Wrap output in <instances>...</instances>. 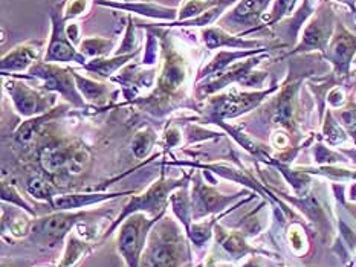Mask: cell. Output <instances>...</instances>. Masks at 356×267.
Masks as SVG:
<instances>
[{
    "instance_id": "cell-16",
    "label": "cell",
    "mask_w": 356,
    "mask_h": 267,
    "mask_svg": "<svg viewBox=\"0 0 356 267\" xmlns=\"http://www.w3.org/2000/svg\"><path fill=\"white\" fill-rule=\"evenodd\" d=\"M74 78L76 83V87H79L80 94L88 99V101L94 104H103L107 101V95H109V89H107L106 84L97 83L94 80H89L86 76H81L79 72H75L72 69Z\"/></svg>"
},
{
    "instance_id": "cell-3",
    "label": "cell",
    "mask_w": 356,
    "mask_h": 267,
    "mask_svg": "<svg viewBox=\"0 0 356 267\" xmlns=\"http://www.w3.org/2000/svg\"><path fill=\"white\" fill-rule=\"evenodd\" d=\"M5 89L11 101L23 118H34L38 114L48 113L56 104V95L43 94V92L29 87L28 84L19 80H10L5 83Z\"/></svg>"
},
{
    "instance_id": "cell-1",
    "label": "cell",
    "mask_w": 356,
    "mask_h": 267,
    "mask_svg": "<svg viewBox=\"0 0 356 267\" xmlns=\"http://www.w3.org/2000/svg\"><path fill=\"white\" fill-rule=\"evenodd\" d=\"M152 29L162 44V53H164V63H162L161 74L158 76V90L149 99H168L181 89L185 78H187V63L179 52L175 51L172 43L168 42V34L161 28Z\"/></svg>"
},
{
    "instance_id": "cell-23",
    "label": "cell",
    "mask_w": 356,
    "mask_h": 267,
    "mask_svg": "<svg viewBox=\"0 0 356 267\" xmlns=\"http://www.w3.org/2000/svg\"><path fill=\"white\" fill-rule=\"evenodd\" d=\"M136 42H138V37L135 33V25H134V20L130 19L126 35H124L120 48L117 51H113V55H129V53H131V51L136 49Z\"/></svg>"
},
{
    "instance_id": "cell-29",
    "label": "cell",
    "mask_w": 356,
    "mask_h": 267,
    "mask_svg": "<svg viewBox=\"0 0 356 267\" xmlns=\"http://www.w3.org/2000/svg\"><path fill=\"white\" fill-rule=\"evenodd\" d=\"M181 141V135L177 130H170V132H167V145L168 147H175V145L179 144Z\"/></svg>"
},
{
    "instance_id": "cell-28",
    "label": "cell",
    "mask_w": 356,
    "mask_h": 267,
    "mask_svg": "<svg viewBox=\"0 0 356 267\" xmlns=\"http://www.w3.org/2000/svg\"><path fill=\"white\" fill-rule=\"evenodd\" d=\"M66 34L74 44H79L80 42V26L76 23H71V25L66 26Z\"/></svg>"
},
{
    "instance_id": "cell-21",
    "label": "cell",
    "mask_w": 356,
    "mask_h": 267,
    "mask_svg": "<svg viewBox=\"0 0 356 267\" xmlns=\"http://www.w3.org/2000/svg\"><path fill=\"white\" fill-rule=\"evenodd\" d=\"M222 0H185L184 6L179 10V23L187 21L210 10V8L220 3Z\"/></svg>"
},
{
    "instance_id": "cell-8",
    "label": "cell",
    "mask_w": 356,
    "mask_h": 267,
    "mask_svg": "<svg viewBox=\"0 0 356 267\" xmlns=\"http://www.w3.org/2000/svg\"><path fill=\"white\" fill-rule=\"evenodd\" d=\"M179 185H181V182H175V180H161L158 183H154V185L149 191H147L143 197H135L134 200L127 205V208L124 209V212L121 214V217L118 220L122 221L124 217L129 216V214L134 211L144 209V211L156 212V209H159L161 206H164L165 197L170 191Z\"/></svg>"
},
{
    "instance_id": "cell-6",
    "label": "cell",
    "mask_w": 356,
    "mask_h": 267,
    "mask_svg": "<svg viewBox=\"0 0 356 267\" xmlns=\"http://www.w3.org/2000/svg\"><path fill=\"white\" fill-rule=\"evenodd\" d=\"M259 101L257 95H240L231 92L228 95H218L208 101L207 118L211 122H220L225 118H234L237 114L250 110Z\"/></svg>"
},
{
    "instance_id": "cell-30",
    "label": "cell",
    "mask_w": 356,
    "mask_h": 267,
    "mask_svg": "<svg viewBox=\"0 0 356 267\" xmlns=\"http://www.w3.org/2000/svg\"><path fill=\"white\" fill-rule=\"evenodd\" d=\"M124 2H150V0H124Z\"/></svg>"
},
{
    "instance_id": "cell-9",
    "label": "cell",
    "mask_w": 356,
    "mask_h": 267,
    "mask_svg": "<svg viewBox=\"0 0 356 267\" xmlns=\"http://www.w3.org/2000/svg\"><path fill=\"white\" fill-rule=\"evenodd\" d=\"M42 43H26L17 46V48L13 49L10 53L2 58V63H0V69H2L3 75L6 72L14 74V72H28L31 66H33L35 61H38V57L42 53Z\"/></svg>"
},
{
    "instance_id": "cell-14",
    "label": "cell",
    "mask_w": 356,
    "mask_h": 267,
    "mask_svg": "<svg viewBox=\"0 0 356 267\" xmlns=\"http://www.w3.org/2000/svg\"><path fill=\"white\" fill-rule=\"evenodd\" d=\"M202 37L207 49L210 51L220 49L223 46H227V48H248V46H254V43L243 42L237 37L227 34L225 31H222L220 28H207Z\"/></svg>"
},
{
    "instance_id": "cell-13",
    "label": "cell",
    "mask_w": 356,
    "mask_h": 267,
    "mask_svg": "<svg viewBox=\"0 0 356 267\" xmlns=\"http://www.w3.org/2000/svg\"><path fill=\"white\" fill-rule=\"evenodd\" d=\"M193 200H195V208L193 209H195L196 217H199L205 216L208 212L219 211L222 208V205L227 202V198H223L219 193H216L214 189L202 185V183H197Z\"/></svg>"
},
{
    "instance_id": "cell-4",
    "label": "cell",
    "mask_w": 356,
    "mask_h": 267,
    "mask_svg": "<svg viewBox=\"0 0 356 267\" xmlns=\"http://www.w3.org/2000/svg\"><path fill=\"white\" fill-rule=\"evenodd\" d=\"M51 20H52V34L48 48H46L44 61L46 63H71L75 61L81 66L88 63L86 57L83 53L76 52L74 48V43L69 40L66 34V25L65 17L57 11H51Z\"/></svg>"
},
{
    "instance_id": "cell-7",
    "label": "cell",
    "mask_w": 356,
    "mask_h": 267,
    "mask_svg": "<svg viewBox=\"0 0 356 267\" xmlns=\"http://www.w3.org/2000/svg\"><path fill=\"white\" fill-rule=\"evenodd\" d=\"M71 148V144H46L38 151V162L52 178L63 179L67 173Z\"/></svg>"
},
{
    "instance_id": "cell-26",
    "label": "cell",
    "mask_w": 356,
    "mask_h": 267,
    "mask_svg": "<svg viewBox=\"0 0 356 267\" xmlns=\"http://www.w3.org/2000/svg\"><path fill=\"white\" fill-rule=\"evenodd\" d=\"M210 231H211V225H196L191 227V240L195 241L196 244H202L205 240H208L210 236Z\"/></svg>"
},
{
    "instance_id": "cell-15",
    "label": "cell",
    "mask_w": 356,
    "mask_h": 267,
    "mask_svg": "<svg viewBox=\"0 0 356 267\" xmlns=\"http://www.w3.org/2000/svg\"><path fill=\"white\" fill-rule=\"evenodd\" d=\"M135 53H129V55H115L113 58H104V57L94 58L83 67L89 72H94L99 76H103V78H111V76L117 72L120 67L126 66L129 61L134 58Z\"/></svg>"
},
{
    "instance_id": "cell-2",
    "label": "cell",
    "mask_w": 356,
    "mask_h": 267,
    "mask_svg": "<svg viewBox=\"0 0 356 267\" xmlns=\"http://www.w3.org/2000/svg\"><path fill=\"white\" fill-rule=\"evenodd\" d=\"M31 78H38L43 81V89L49 92H58V94L67 99L75 107H84V99L74 78L72 69L61 67L46 61H35L28 71Z\"/></svg>"
},
{
    "instance_id": "cell-19",
    "label": "cell",
    "mask_w": 356,
    "mask_h": 267,
    "mask_svg": "<svg viewBox=\"0 0 356 267\" xmlns=\"http://www.w3.org/2000/svg\"><path fill=\"white\" fill-rule=\"evenodd\" d=\"M234 0H222L220 3H218L216 6H213V8H210V10L208 11H205L204 14H200L199 17H195V19H191V20H187V21H177L176 25L177 26H205V28H210L213 23H216L218 21L219 19H220V15H222V12L225 11V8L228 6V5H231L233 3Z\"/></svg>"
},
{
    "instance_id": "cell-22",
    "label": "cell",
    "mask_w": 356,
    "mask_h": 267,
    "mask_svg": "<svg viewBox=\"0 0 356 267\" xmlns=\"http://www.w3.org/2000/svg\"><path fill=\"white\" fill-rule=\"evenodd\" d=\"M26 189L31 196L38 198V200H44L54 206V202H52L54 189L51 187V183H48L44 179L38 178V175H31V178L26 180Z\"/></svg>"
},
{
    "instance_id": "cell-24",
    "label": "cell",
    "mask_w": 356,
    "mask_h": 267,
    "mask_svg": "<svg viewBox=\"0 0 356 267\" xmlns=\"http://www.w3.org/2000/svg\"><path fill=\"white\" fill-rule=\"evenodd\" d=\"M156 55H158V37L154 35L153 31L147 34V43H145V53L143 58L144 66H153L156 63Z\"/></svg>"
},
{
    "instance_id": "cell-5",
    "label": "cell",
    "mask_w": 356,
    "mask_h": 267,
    "mask_svg": "<svg viewBox=\"0 0 356 267\" xmlns=\"http://www.w3.org/2000/svg\"><path fill=\"white\" fill-rule=\"evenodd\" d=\"M150 226L152 221L145 220L143 214H136V216L130 217L127 223L122 226L120 235V250L122 257L126 258L129 267H138L139 255H141L145 235Z\"/></svg>"
},
{
    "instance_id": "cell-18",
    "label": "cell",
    "mask_w": 356,
    "mask_h": 267,
    "mask_svg": "<svg viewBox=\"0 0 356 267\" xmlns=\"http://www.w3.org/2000/svg\"><path fill=\"white\" fill-rule=\"evenodd\" d=\"M156 144V133L152 127H144L135 135L131 141V151L136 159H145L152 151L153 145Z\"/></svg>"
},
{
    "instance_id": "cell-17",
    "label": "cell",
    "mask_w": 356,
    "mask_h": 267,
    "mask_svg": "<svg viewBox=\"0 0 356 267\" xmlns=\"http://www.w3.org/2000/svg\"><path fill=\"white\" fill-rule=\"evenodd\" d=\"M112 196L107 194H72V196H61L57 197L54 206H57L58 209H76V208H84V206L103 202L106 198H111Z\"/></svg>"
},
{
    "instance_id": "cell-12",
    "label": "cell",
    "mask_w": 356,
    "mask_h": 267,
    "mask_svg": "<svg viewBox=\"0 0 356 267\" xmlns=\"http://www.w3.org/2000/svg\"><path fill=\"white\" fill-rule=\"evenodd\" d=\"M81 217V214H54V216L46 217L35 223L34 232L42 240H51L52 243H57L75 225V221Z\"/></svg>"
},
{
    "instance_id": "cell-11",
    "label": "cell",
    "mask_w": 356,
    "mask_h": 267,
    "mask_svg": "<svg viewBox=\"0 0 356 267\" xmlns=\"http://www.w3.org/2000/svg\"><path fill=\"white\" fill-rule=\"evenodd\" d=\"M65 110H66V107H58V109H52L48 113L38 114V117L29 118L26 122H23V124L17 130H15V133H14L15 145L23 150L29 148L31 145H33V142H35L37 137L42 135L46 124H48L51 119L60 117L61 113H65Z\"/></svg>"
},
{
    "instance_id": "cell-25",
    "label": "cell",
    "mask_w": 356,
    "mask_h": 267,
    "mask_svg": "<svg viewBox=\"0 0 356 267\" xmlns=\"http://www.w3.org/2000/svg\"><path fill=\"white\" fill-rule=\"evenodd\" d=\"M90 3L92 0H72V2H69L66 11L63 14L65 20L80 17V15H83L84 12H88L90 10Z\"/></svg>"
},
{
    "instance_id": "cell-20",
    "label": "cell",
    "mask_w": 356,
    "mask_h": 267,
    "mask_svg": "<svg viewBox=\"0 0 356 267\" xmlns=\"http://www.w3.org/2000/svg\"><path fill=\"white\" fill-rule=\"evenodd\" d=\"M80 51L84 57H104L113 51V40L102 37H90L80 43Z\"/></svg>"
},
{
    "instance_id": "cell-27",
    "label": "cell",
    "mask_w": 356,
    "mask_h": 267,
    "mask_svg": "<svg viewBox=\"0 0 356 267\" xmlns=\"http://www.w3.org/2000/svg\"><path fill=\"white\" fill-rule=\"evenodd\" d=\"M223 246H225V249L231 252V254H237V252L243 249V243L240 241L237 236H228V239L223 241Z\"/></svg>"
},
{
    "instance_id": "cell-10",
    "label": "cell",
    "mask_w": 356,
    "mask_h": 267,
    "mask_svg": "<svg viewBox=\"0 0 356 267\" xmlns=\"http://www.w3.org/2000/svg\"><path fill=\"white\" fill-rule=\"evenodd\" d=\"M95 3L103 5V6H111L115 10H122L127 12H135L139 15H144V17L150 19H159V20H170L175 21L179 19V11L175 10V8L162 6L152 2H109V0H94Z\"/></svg>"
}]
</instances>
